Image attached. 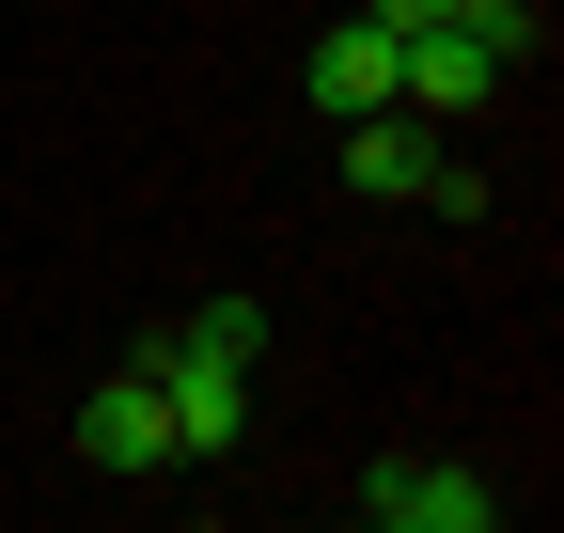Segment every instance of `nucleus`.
<instances>
[{
  "label": "nucleus",
  "instance_id": "1",
  "mask_svg": "<svg viewBox=\"0 0 564 533\" xmlns=\"http://www.w3.org/2000/svg\"><path fill=\"white\" fill-rule=\"evenodd\" d=\"M141 361H158V409H173V471H188V455H236V439H251V361L188 346V329H173V346H141Z\"/></svg>",
  "mask_w": 564,
  "mask_h": 533
},
{
  "label": "nucleus",
  "instance_id": "2",
  "mask_svg": "<svg viewBox=\"0 0 564 533\" xmlns=\"http://www.w3.org/2000/svg\"><path fill=\"white\" fill-rule=\"evenodd\" d=\"M361 518L377 533H502V487L455 471V455H392V471L361 487Z\"/></svg>",
  "mask_w": 564,
  "mask_h": 533
},
{
  "label": "nucleus",
  "instance_id": "6",
  "mask_svg": "<svg viewBox=\"0 0 564 533\" xmlns=\"http://www.w3.org/2000/svg\"><path fill=\"white\" fill-rule=\"evenodd\" d=\"M314 110H345V126L392 110V32H377V17H329V32H314Z\"/></svg>",
  "mask_w": 564,
  "mask_h": 533
},
{
  "label": "nucleus",
  "instance_id": "5",
  "mask_svg": "<svg viewBox=\"0 0 564 533\" xmlns=\"http://www.w3.org/2000/svg\"><path fill=\"white\" fill-rule=\"evenodd\" d=\"M345 188H377V205H423V188H440V142H423V110H361V126H345Z\"/></svg>",
  "mask_w": 564,
  "mask_h": 533
},
{
  "label": "nucleus",
  "instance_id": "4",
  "mask_svg": "<svg viewBox=\"0 0 564 533\" xmlns=\"http://www.w3.org/2000/svg\"><path fill=\"white\" fill-rule=\"evenodd\" d=\"M518 63L486 47V32H392V110H486Z\"/></svg>",
  "mask_w": 564,
  "mask_h": 533
},
{
  "label": "nucleus",
  "instance_id": "8",
  "mask_svg": "<svg viewBox=\"0 0 564 533\" xmlns=\"http://www.w3.org/2000/svg\"><path fill=\"white\" fill-rule=\"evenodd\" d=\"M188 346H220V361H267V314H251V298H204V314H188Z\"/></svg>",
  "mask_w": 564,
  "mask_h": 533
},
{
  "label": "nucleus",
  "instance_id": "7",
  "mask_svg": "<svg viewBox=\"0 0 564 533\" xmlns=\"http://www.w3.org/2000/svg\"><path fill=\"white\" fill-rule=\"evenodd\" d=\"M361 17H377V32H486L502 63L549 47V32H533V0H361Z\"/></svg>",
  "mask_w": 564,
  "mask_h": 533
},
{
  "label": "nucleus",
  "instance_id": "3",
  "mask_svg": "<svg viewBox=\"0 0 564 533\" xmlns=\"http://www.w3.org/2000/svg\"><path fill=\"white\" fill-rule=\"evenodd\" d=\"M79 455L95 471H173V409H158V361H126L79 392Z\"/></svg>",
  "mask_w": 564,
  "mask_h": 533
}]
</instances>
